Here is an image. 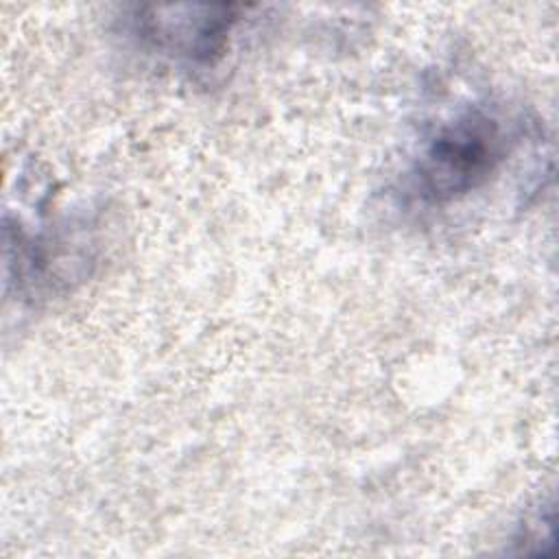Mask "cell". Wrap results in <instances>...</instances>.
Returning a JSON list of instances; mask_svg holds the SVG:
<instances>
[{"mask_svg":"<svg viewBox=\"0 0 559 559\" xmlns=\"http://www.w3.org/2000/svg\"><path fill=\"white\" fill-rule=\"evenodd\" d=\"M515 140V124L496 105L459 109L421 142L408 173L413 197L428 207H443L476 192L498 175Z\"/></svg>","mask_w":559,"mask_h":559,"instance_id":"1","label":"cell"},{"mask_svg":"<svg viewBox=\"0 0 559 559\" xmlns=\"http://www.w3.org/2000/svg\"><path fill=\"white\" fill-rule=\"evenodd\" d=\"M234 4H183L138 9L133 33L153 50L192 66L212 68L229 48L242 15Z\"/></svg>","mask_w":559,"mask_h":559,"instance_id":"2","label":"cell"}]
</instances>
